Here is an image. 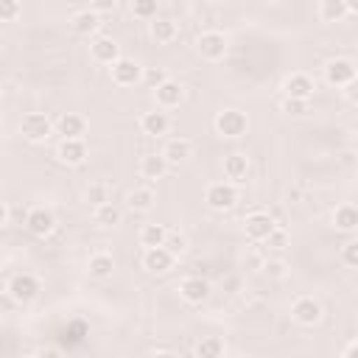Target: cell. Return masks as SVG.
I'll return each mask as SVG.
<instances>
[{
  "label": "cell",
  "instance_id": "15",
  "mask_svg": "<svg viewBox=\"0 0 358 358\" xmlns=\"http://www.w3.org/2000/svg\"><path fill=\"white\" fill-rule=\"evenodd\" d=\"M249 171H252V162H249V157L246 154H241V151H235V154H229V157H224V182H229V185H241V182H246L249 179Z\"/></svg>",
  "mask_w": 358,
  "mask_h": 358
},
{
  "label": "cell",
  "instance_id": "17",
  "mask_svg": "<svg viewBox=\"0 0 358 358\" xmlns=\"http://www.w3.org/2000/svg\"><path fill=\"white\" fill-rule=\"evenodd\" d=\"M173 263H176V257L165 246H154V249H145L143 252V268L148 274H165V271L173 268Z\"/></svg>",
  "mask_w": 358,
  "mask_h": 358
},
{
  "label": "cell",
  "instance_id": "31",
  "mask_svg": "<svg viewBox=\"0 0 358 358\" xmlns=\"http://www.w3.org/2000/svg\"><path fill=\"white\" fill-rule=\"evenodd\" d=\"M84 201L95 210V207H101V204H106L109 201V185L106 182H90L87 187H84Z\"/></svg>",
  "mask_w": 358,
  "mask_h": 358
},
{
  "label": "cell",
  "instance_id": "44",
  "mask_svg": "<svg viewBox=\"0 0 358 358\" xmlns=\"http://www.w3.org/2000/svg\"><path fill=\"white\" fill-rule=\"evenodd\" d=\"M151 358H179V352H173V350H157Z\"/></svg>",
  "mask_w": 358,
  "mask_h": 358
},
{
  "label": "cell",
  "instance_id": "45",
  "mask_svg": "<svg viewBox=\"0 0 358 358\" xmlns=\"http://www.w3.org/2000/svg\"><path fill=\"white\" fill-rule=\"evenodd\" d=\"M25 358H39V355H36V352H31V355H25Z\"/></svg>",
  "mask_w": 358,
  "mask_h": 358
},
{
  "label": "cell",
  "instance_id": "7",
  "mask_svg": "<svg viewBox=\"0 0 358 358\" xmlns=\"http://www.w3.org/2000/svg\"><path fill=\"white\" fill-rule=\"evenodd\" d=\"M109 78L112 84L117 87H134L143 81V64L137 59H129V56H120L112 67H109Z\"/></svg>",
  "mask_w": 358,
  "mask_h": 358
},
{
  "label": "cell",
  "instance_id": "10",
  "mask_svg": "<svg viewBox=\"0 0 358 358\" xmlns=\"http://www.w3.org/2000/svg\"><path fill=\"white\" fill-rule=\"evenodd\" d=\"M25 229L34 235V238H48L53 229H56V215L48 210V207H31L25 213Z\"/></svg>",
  "mask_w": 358,
  "mask_h": 358
},
{
  "label": "cell",
  "instance_id": "1",
  "mask_svg": "<svg viewBox=\"0 0 358 358\" xmlns=\"http://www.w3.org/2000/svg\"><path fill=\"white\" fill-rule=\"evenodd\" d=\"M213 126H215V131H218L221 137L238 140V137H243V134L249 131V117H246V112H241V109H221V112L215 115Z\"/></svg>",
  "mask_w": 358,
  "mask_h": 358
},
{
  "label": "cell",
  "instance_id": "35",
  "mask_svg": "<svg viewBox=\"0 0 358 358\" xmlns=\"http://www.w3.org/2000/svg\"><path fill=\"white\" fill-rule=\"evenodd\" d=\"M338 257H341V263H344L347 268H355V266H358V241H355V238H350V241L341 246Z\"/></svg>",
  "mask_w": 358,
  "mask_h": 358
},
{
  "label": "cell",
  "instance_id": "8",
  "mask_svg": "<svg viewBox=\"0 0 358 358\" xmlns=\"http://www.w3.org/2000/svg\"><path fill=\"white\" fill-rule=\"evenodd\" d=\"M322 316H324L322 302L313 299V296H296V299L291 302V319H294L296 324H302V327H313V324H319Z\"/></svg>",
  "mask_w": 358,
  "mask_h": 358
},
{
  "label": "cell",
  "instance_id": "24",
  "mask_svg": "<svg viewBox=\"0 0 358 358\" xmlns=\"http://www.w3.org/2000/svg\"><path fill=\"white\" fill-rule=\"evenodd\" d=\"M316 14H319L322 22H338V20H344L347 14H352V6L344 3V0H322V3L316 6Z\"/></svg>",
  "mask_w": 358,
  "mask_h": 358
},
{
  "label": "cell",
  "instance_id": "12",
  "mask_svg": "<svg viewBox=\"0 0 358 358\" xmlns=\"http://www.w3.org/2000/svg\"><path fill=\"white\" fill-rule=\"evenodd\" d=\"M179 296H182L187 305H201V302H207V296H210V282H207L204 277H199V274H190V277H185V280L179 282Z\"/></svg>",
  "mask_w": 358,
  "mask_h": 358
},
{
  "label": "cell",
  "instance_id": "9",
  "mask_svg": "<svg viewBox=\"0 0 358 358\" xmlns=\"http://www.w3.org/2000/svg\"><path fill=\"white\" fill-rule=\"evenodd\" d=\"M53 134H62V140H84L87 120L78 112H62L53 120Z\"/></svg>",
  "mask_w": 358,
  "mask_h": 358
},
{
  "label": "cell",
  "instance_id": "47",
  "mask_svg": "<svg viewBox=\"0 0 358 358\" xmlns=\"http://www.w3.org/2000/svg\"><path fill=\"white\" fill-rule=\"evenodd\" d=\"M0 324H3V316H0Z\"/></svg>",
  "mask_w": 358,
  "mask_h": 358
},
{
  "label": "cell",
  "instance_id": "46",
  "mask_svg": "<svg viewBox=\"0 0 358 358\" xmlns=\"http://www.w3.org/2000/svg\"><path fill=\"white\" fill-rule=\"evenodd\" d=\"M0 101H3V87H0Z\"/></svg>",
  "mask_w": 358,
  "mask_h": 358
},
{
  "label": "cell",
  "instance_id": "5",
  "mask_svg": "<svg viewBox=\"0 0 358 358\" xmlns=\"http://www.w3.org/2000/svg\"><path fill=\"white\" fill-rule=\"evenodd\" d=\"M6 291H8V296H11L14 302L25 305V302H34V299L39 296V280H36L31 271H20V274H14V277L8 280Z\"/></svg>",
  "mask_w": 358,
  "mask_h": 358
},
{
  "label": "cell",
  "instance_id": "16",
  "mask_svg": "<svg viewBox=\"0 0 358 358\" xmlns=\"http://www.w3.org/2000/svg\"><path fill=\"white\" fill-rule=\"evenodd\" d=\"M90 56H92V62L112 67V64L120 59V45H117L112 36H95V39L90 42Z\"/></svg>",
  "mask_w": 358,
  "mask_h": 358
},
{
  "label": "cell",
  "instance_id": "29",
  "mask_svg": "<svg viewBox=\"0 0 358 358\" xmlns=\"http://www.w3.org/2000/svg\"><path fill=\"white\" fill-rule=\"evenodd\" d=\"M165 235H168L165 224H145V227L140 229V246H145V249L162 246V243H165Z\"/></svg>",
  "mask_w": 358,
  "mask_h": 358
},
{
  "label": "cell",
  "instance_id": "36",
  "mask_svg": "<svg viewBox=\"0 0 358 358\" xmlns=\"http://www.w3.org/2000/svg\"><path fill=\"white\" fill-rule=\"evenodd\" d=\"M263 243H266V249H271V252H282V249L288 246V232H285V229H280V227H274V229H271V235H268Z\"/></svg>",
  "mask_w": 358,
  "mask_h": 358
},
{
  "label": "cell",
  "instance_id": "39",
  "mask_svg": "<svg viewBox=\"0 0 358 358\" xmlns=\"http://www.w3.org/2000/svg\"><path fill=\"white\" fill-rule=\"evenodd\" d=\"M143 78H145V81H148L151 87H159V84H162V81H165L168 76H165V73H162V70L157 67V70H143Z\"/></svg>",
  "mask_w": 358,
  "mask_h": 358
},
{
  "label": "cell",
  "instance_id": "34",
  "mask_svg": "<svg viewBox=\"0 0 358 358\" xmlns=\"http://www.w3.org/2000/svg\"><path fill=\"white\" fill-rule=\"evenodd\" d=\"M282 112L291 117H305L310 112V101H299V98H285L282 101Z\"/></svg>",
  "mask_w": 358,
  "mask_h": 358
},
{
  "label": "cell",
  "instance_id": "14",
  "mask_svg": "<svg viewBox=\"0 0 358 358\" xmlns=\"http://www.w3.org/2000/svg\"><path fill=\"white\" fill-rule=\"evenodd\" d=\"M56 159L67 168H78L87 159V143L84 140H59L56 145Z\"/></svg>",
  "mask_w": 358,
  "mask_h": 358
},
{
  "label": "cell",
  "instance_id": "28",
  "mask_svg": "<svg viewBox=\"0 0 358 358\" xmlns=\"http://www.w3.org/2000/svg\"><path fill=\"white\" fill-rule=\"evenodd\" d=\"M224 338L221 336H204L199 338V344L193 347L196 358H224Z\"/></svg>",
  "mask_w": 358,
  "mask_h": 358
},
{
  "label": "cell",
  "instance_id": "4",
  "mask_svg": "<svg viewBox=\"0 0 358 358\" xmlns=\"http://www.w3.org/2000/svg\"><path fill=\"white\" fill-rule=\"evenodd\" d=\"M204 201H207L210 210L227 213V210H232V207L238 204V187L229 185V182H213V185H207V190H204Z\"/></svg>",
  "mask_w": 358,
  "mask_h": 358
},
{
  "label": "cell",
  "instance_id": "41",
  "mask_svg": "<svg viewBox=\"0 0 358 358\" xmlns=\"http://www.w3.org/2000/svg\"><path fill=\"white\" fill-rule=\"evenodd\" d=\"M36 355H39V358H64V352H62L59 347H53V344H45Z\"/></svg>",
  "mask_w": 358,
  "mask_h": 358
},
{
  "label": "cell",
  "instance_id": "2",
  "mask_svg": "<svg viewBox=\"0 0 358 358\" xmlns=\"http://www.w3.org/2000/svg\"><path fill=\"white\" fill-rule=\"evenodd\" d=\"M20 134L28 143H45L53 134V120L45 112H25L20 120Z\"/></svg>",
  "mask_w": 358,
  "mask_h": 358
},
{
  "label": "cell",
  "instance_id": "26",
  "mask_svg": "<svg viewBox=\"0 0 358 358\" xmlns=\"http://www.w3.org/2000/svg\"><path fill=\"white\" fill-rule=\"evenodd\" d=\"M154 201H157V196H154L151 187H131L126 193V207L131 213H148L154 207Z\"/></svg>",
  "mask_w": 358,
  "mask_h": 358
},
{
  "label": "cell",
  "instance_id": "42",
  "mask_svg": "<svg viewBox=\"0 0 358 358\" xmlns=\"http://www.w3.org/2000/svg\"><path fill=\"white\" fill-rule=\"evenodd\" d=\"M341 358H358V341H355V338H352V341H347V347H344Z\"/></svg>",
  "mask_w": 358,
  "mask_h": 358
},
{
  "label": "cell",
  "instance_id": "30",
  "mask_svg": "<svg viewBox=\"0 0 358 358\" xmlns=\"http://www.w3.org/2000/svg\"><path fill=\"white\" fill-rule=\"evenodd\" d=\"M92 218H95V224H101V227H117V224H120V218H123V213H120V207H117V204L106 201V204L95 207Z\"/></svg>",
  "mask_w": 358,
  "mask_h": 358
},
{
  "label": "cell",
  "instance_id": "6",
  "mask_svg": "<svg viewBox=\"0 0 358 358\" xmlns=\"http://www.w3.org/2000/svg\"><path fill=\"white\" fill-rule=\"evenodd\" d=\"M227 48H229L227 45V36L221 31H201L196 36V50L207 62H221L227 56Z\"/></svg>",
  "mask_w": 358,
  "mask_h": 358
},
{
  "label": "cell",
  "instance_id": "22",
  "mask_svg": "<svg viewBox=\"0 0 358 358\" xmlns=\"http://www.w3.org/2000/svg\"><path fill=\"white\" fill-rule=\"evenodd\" d=\"M70 28L78 34V36H92L98 28H101V17L92 11V8H81L70 17Z\"/></svg>",
  "mask_w": 358,
  "mask_h": 358
},
{
  "label": "cell",
  "instance_id": "33",
  "mask_svg": "<svg viewBox=\"0 0 358 358\" xmlns=\"http://www.w3.org/2000/svg\"><path fill=\"white\" fill-rule=\"evenodd\" d=\"M173 257H179V255H185L187 252V238L182 235V232H171L168 229V235H165V243H162Z\"/></svg>",
  "mask_w": 358,
  "mask_h": 358
},
{
  "label": "cell",
  "instance_id": "21",
  "mask_svg": "<svg viewBox=\"0 0 358 358\" xmlns=\"http://www.w3.org/2000/svg\"><path fill=\"white\" fill-rule=\"evenodd\" d=\"M148 36L159 45H171L176 36H179V22L168 20V17H154L148 22Z\"/></svg>",
  "mask_w": 358,
  "mask_h": 358
},
{
  "label": "cell",
  "instance_id": "43",
  "mask_svg": "<svg viewBox=\"0 0 358 358\" xmlns=\"http://www.w3.org/2000/svg\"><path fill=\"white\" fill-rule=\"evenodd\" d=\"M8 218H11V210H8V204H6V201H0V227H6V224H8Z\"/></svg>",
  "mask_w": 358,
  "mask_h": 358
},
{
  "label": "cell",
  "instance_id": "32",
  "mask_svg": "<svg viewBox=\"0 0 358 358\" xmlns=\"http://www.w3.org/2000/svg\"><path fill=\"white\" fill-rule=\"evenodd\" d=\"M129 11H131V17L151 22V20L157 17V0H134V3L129 6Z\"/></svg>",
  "mask_w": 358,
  "mask_h": 358
},
{
  "label": "cell",
  "instance_id": "37",
  "mask_svg": "<svg viewBox=\"0 0 358 358\" xmlns=\"http://www.w3.org/2000/svg\"><path fill=\"white\" fill-rule=\"evenodd\" d=\"M22 14V6L17 0H0V22H14Z\"/></svg>",
  "mask_w": 358,
  "mask_h": 358
},
{
  "label": "cell",
  "instance_id": "20",
  "mask_svg": "<svg viewBox=\"0 0 358 358\" xmlns=\"http://www.w3.org/2000/svg\"><path fill=\"white\" fill-rule=\"evenodd\" d=\"M159 154H162L165 162L173 168V165H182V162H187V159L193 157V143H190L187 137H171Z\"/></svg>",
  "mask_w": 358,
  "mask_h": 358
},
{
  "label": "cell",
  "instance_id": "40",
  "mask_svg": "<svg viewBox=\"0 0 358 358\" xmlns=\"http://www.w3.org/2000/svg\"><path fill=\"white\" fill-rule=\"evenodd\" d=\"M90 8L101 17V14H106V11H115V8H117V3H115V0H101V3H92Z\"/></svg>",
  "mask_w": 358,
  "mask_h": 358
},
{
  "label": "cell",
  "instance_id": "25",
  "mask_svg": "<svg viewBox=\"0 0 358 358\" xmlns=\"http://www.w3.org/2000/svg\"><path fill=\"white\" fill-rule=\"evenodd\" d=\"M171 171V165L165 162V157L162 154H145L143 159H140V176L143 179H162L165 173Z\"/></svg>",
  "mask_w": 358,
  "mask_h": 358
},
{
  "label": "cell",
  "instance_id": "27",
  "mask_svg": "<svg viewBox=\"0 0 358 358\" xmlns=\"http://www.w3.org/2000/svg\"><path fill=\"white\" fill-rule=\"evenodd\" d=\"M87 271H90V277H95V280H106V277H112V271H115V257H112L109 252H95V255H90V260H87Z\"/></svg>",
  "mask_w": 358,
  "mask_h": 358
},
{
  "label": "cell",
  "instance_id": "19",
  "mask_svg": "<svg viewBox=\"0 0 358 358\" xmlns=\"http://www.w3.org/2000/svg\"><path fill=\"white\" fill-rule=\"evenodd\" d=\"M140 129H143V134H148V137H165V134L171 131V117H168V112H162V109L143 112Z\"/></svg>",
  "mask_w": 358,
  "mask_h": 358
},
{
  "label": "cell",
  "instance_id": "13",
  "mask_svg": "<svg viewBox=\"0 0 358 358\" xmlns=\"http://www.w3.org/2000/svg\"><path fill=\"white\" fill-rule=\"evenodd\" d=\"M182 98H185V87L179 81H173V78H165L159 87H154V101H157V106L162 112L165 109H176L182 103Z\"/></svg>",
  "mask_w": 358,
  "mask_h": 358
},
{
  "label": "cell",
  "instance_id": "23",
  "mask_svg": "<svg viewBox=\"0 0 358 358\" xmlns=\"http://www.w3.org/2000/svg\"><path fill=\"white\" fill-rule=\"evenodd\" d=\"M333 227H336V232L352 235L358 229V210L352 204H338L333 210Z\"/></svg>",
  "mask_w": 358,
  "mask_h": 358
},
{
  "label": "cell",
  "instance_id": "11",
  "mask_svg": "<svg viewBox=\"0 0 358 358\" xmlns=\"http://www.w3.org/2000/svg\"><path fill=\"white\" fill-rule=\"evenodd\" d=\"M277 224H274V218L266 213V210H255V213H249L246 218H243V232H246V238L249 241H266L268 235H271V229H274Z\"/></svg>",
  "mask_w": 358,
  "mask_h": 358
},
{
  "label": "cell",
  "instance_id": "18",
  "mask_svg": "<svg viewBox=\"0 0 358 358\" xmlns=\"http://www.w3.org/2000/svg\"><path fill=\"white\" fill-rule=\"evenodd\" d=\"M282 90H285V98H299V101H310L316 84L308 73H294L282 81Z\"/></svg>",
  "mask_w": 358,
  "mask_h": 358
},
{
  "label": "cell",
  "instance_id": "38",
  "mask_svg": "<svg viewBox=\"0 0 358 358\" xmlns=\"http://www.w3.org/2000/svg\"><path fill=\"white\" fill-rule=\"evenodd\" d=\"M285 268H288V266H285V260H280V257H271V260H266V266H263V271H266L268 277H277V280L285 277Z\"/></svg>",
  "mask_w": 358,
  "mask_h": 358
},
{
  "label": "cell",
  "instance_id": "3",
  "mask_svg": "<svg viewBox=\"0 0 358 358\" xmlns=\"http://www.w3.org/2000/svg\"><path fill=\"white\" fill-rule=\"evenodd\" d=\"M322 76H324V81H327L330 87H350V84H355L358 70H355V62H352V59L338 56V59H330V62L324 64Z\"/></svg>",
  "mask_w": 358,
  "mask_h": 358
}]
</instances>
